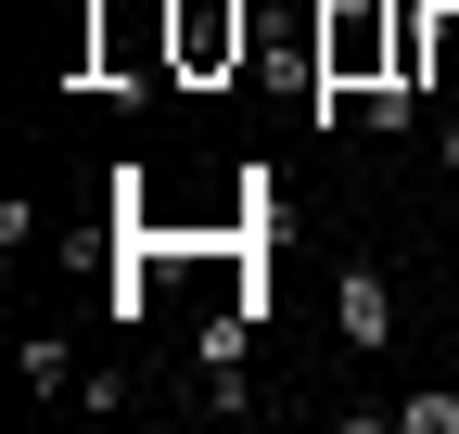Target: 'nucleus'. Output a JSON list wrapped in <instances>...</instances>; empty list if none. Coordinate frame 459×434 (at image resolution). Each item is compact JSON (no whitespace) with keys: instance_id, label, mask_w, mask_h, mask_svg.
<instances>
[{"instance_id":"1","label":"nucleus","mask_w":459,"mask_h":434,"mask_svg":"<svg viewBox=\"0 0 459 434\" xmlns=\"http://www.w3.org/2000/svg\"><path fill=\"white\" fill-rule=\"evenodd\" d=\"M395 13H409V0H319V90L395 77Z\"/></svg>"},{"instance_id":"2","label":"nucleus","mask_w":459,"mask_h":434,"mask_svg":"<svg viewBox=\"0 0 459 434\" xmlns=\"http://www.w3.org/2000/svg\"><path fill=\"white\" fill-rule=\"evenodd\" d=\"M166 51H179V77H230L243 65V0H166Z\"/></svg>"},{"instance_id":"3","label":"nucleus","mask_w":459,"mask_h":434,"mask_svg":"<svg viewBox=\"0 0 459 434\" xmlns=\"http://www.w3.org/2000/svg\"><path fill=\"white\" fill-rule=\"evenodd\" d=\"M332 319H344V345H383V333H395V307H383V268H344V282H332Z\"/></svg>"},{"instance_id":"4","label":"nucleus","mask_w":459,"mask_h":434,"mask_svg":"<svg viewBox=\"0 0 459 434\" xmlns=\"http://www.w3.org/2000/svg\"><path fill=\"white\" fill-rule=\"evenodd\" d=\"M421 90H459V0H421Z\"/></svg>"},{"instance_id":"5","label":"nucleus","mask_w":459,"mask_h":434,"mask_svg":"<svg viewBox=\"0 0 459 434\" xmlns=\"http://www.w3.org/2000/svg\"><path fill=\"white\" fill-rule=\"evenodd\" d=\"M358 116H370V128L395 141V128H409V116H421V90H409V77H370V90H358Z\"/></svg>"},{"instance_id":"6","label":"nucleus","mask_w":459,"mask_h":434,"mask_svg":"<svg viewBox=\"0 0 459 434\" xmlns=\"http://www.w3.org/2000/svg\"><path fill=\"white\" fill-rule=\"evenodd\" d=\"M434 153H446V179H459V116H446V141H434Z\"/></svg>"}]
</instances>
